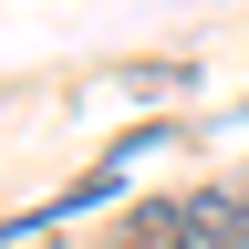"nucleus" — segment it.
Masks as SVG:
<instances>
[{
    "instance_id": "1",
    "label": "nucleus",
    "mask_w": 249,
    "mask_h": 249,
    "mask_svg": "<svg viewBox=\"0 0 249 249\" xmlns=\"http://www.w3.org/2000/svg\"><path fill=\"white\" fill-rule=\"evenodd\" d=\"M187 229H197V249H249V197L239 187H197L187 197Z\"/></svg>"
},
{
    "instance_id": "2",
    "label": "nucleus",
    "mask_w": 249,
    "mask_h": 249,
    "mask_svg": "<svg viewBox=\"0 0 249 249\" xmlns=\"http://www.w3.org/2000/svg\"><path fill=\"white\" fill-rule=\"evenodd\" d=\"M114 249H197V229H187V197H156V208H135L114 229Z\"/></svg>"
}]
</instances>
